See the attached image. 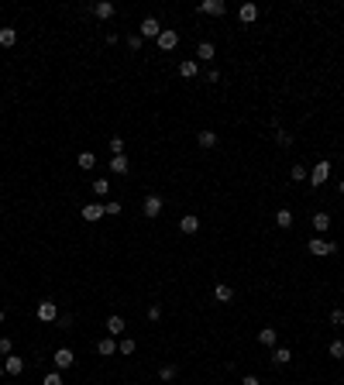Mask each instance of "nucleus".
Instances as JSON below:
<instances>
[{
    "label": "nucleus",
    "instance_id": "2f4dec72",
    "mask_svg": "<svg viewBox=\"0 0 344 385\" xmlns=\"http://www.w3.org/2000/svg\"><path fill=\"white\" fill-rule=\"evenodd\" d=\"M275 144L289 148V144H293V134H289V131H275Z\"/></svg>",
    "mask_w": 344,
    "mask_h": 385
},
{
    "label": "nucleus",
    "instance_id": "20e7f679",
    "mask_svg": "<svg viewBox=\"0 0 344 385\" xmlns=\"http://www.w3.org/2000/svg\"><path fill=\"white\" fill-rule=\"evenodd\" d=\"M200 11L210 17H220V14H227V4L224 0H200Z\"/></svg>",
    "mask_w": 344,
    "mask_h": 385
},
{
    "label": "nucleus",
    "instance_id": "9b49d317",
    "mask_svg": "<svg viewBox=\"0 0 344 385\" xmlns=\"http://www.w3.org/2000/svg\"><path fill=\"white\" fill-rule=\"evenodd\" d=\"M179 230H183V234H196V230H200V217H196V214H186L183 220H179Z\"/></svg>",
    "mask_w": 344,
    "mask_h": 385
},
{
    "label": "nucleus",
    "instance_id": "5701e85b",
    "mask_svg": "<svg viewBox=\"0 0 344 385\" xmlns=\"http://www.w3.org/2000/svg\"><path fill=\"white\" fill-rule=\"evenodd\" d=\"M14 42H17V31L14 28H0V45H4V48H11Z\"/></svg>",
    "mask_w": 344,
    "mask_h": 385
},
{
    "label": "nucleus",
    "instance_id": "a211bd4d",
    "mask_svg": "<svg viewBox=\"0 0 344 385\" xmlns=\"http://www.w3.org/2000/svg\"><path fill=\"white\" fill-rule=\"evenodd\" d=\"M97 354H103V358L117 354V341H114V337H103V341L97 344Z\"/></svg>",
    "mask_w": 344,
    "mask_h": 385
},
{
    "label": "nucleus",
    "instance_id": "e433bc0d",
    "mask_svg": "<svg viewBox=\"0 0 344 385\" xmlns=\"http://www.w3.org/2000/svg\"><path fill=\"white\" fill-rule=\"evenodd\" d=\"M128 48H131V52H141V35H131V38H128Z\"/></svg>",
    "mask_w": 344,
    "mask_h": 385
},
{
    "label": "nucleus",
    "instance_id": "c756f323",
    "mask_svg": "<svg viewBox=\"0 0 344 385\" xmlns=\"http://www.w3.org/2000/svg\"><path fill=\"white\" fill-rule=\"evenodd\" d=\"M158 378H162V382H172V378H176V365H162V368H158Z\"/></svg>",
    "mask_w": 344,
    "mask_h": 385
},
{
    "label": "nucleus",
    "instance_id": "1a4fd4ad",
    "mask_svg": "<svg viewBox=\"0 0 344 385\" xmlns=\"http://www.w3.org/2000/svg\"><path fill=\"white\" fill-rule=\"evenodd\" d=\"M107 165H110V172H114V175H128V169H131L128 155H110V162H107Z\"/></svg>",
    "mask_w": 344,
    "mask_h": 385
},
{
    "label": "nucleus",
    "instance_id": "f8f14e48",
    "mask_svg": "<svg viewBox=\"0 0 344 385\" xmlns=\"http://www.w3.org/2000/svg\"><path fill=\"white\" fill-rule=\"evenodd\" d=\"M114 4H110V0H100V4H93V14L100 17V21H107V17H114Z\"/></svg>",
    "mask_w": 344,
    "mask_h": 385
},
{
    "label": "nucleus",
    "instance_id": "f03ea898",
    "mask_svg": "<svg viewBox=\"0 0 344 385\" xmlns=\"http://www.w3.org/2000/svg\"><path fill=\"white\" fill-rule=\"evenodd\" d=\"M327 175H330V162H317L313 172H310V186H317V189H320V186L327 183Z\"/></svg>",
    "mask_w": 344,
    "mask_h": 385
},
{
    "label": "nucleus",
    "instance_id": "b1692460",
    "mask_svg": "<svg viewBox=\"0 0 344 385\" xmlns=\"http://www.w3.org/2000/svg\"><path fill=\"white\" fill-rule=\"evenodd\" d=\"M196 141H200V148H214V144H217V134H214V131H200V134H196Z\"/></svg>",
    "mask_w": 344,
    "mask_h": 385
},
{
    "label": "nucleus",
    "instance_id": "72a5a7b5",
    "mask_svg": "<svg viewBox=\"0 0 344 385\" xmlns=\"http://www.w3.org/2000/svg\"><path fill=\"white\" fill-rule=\"evenodd\" d=\"M289 175H293L296 183H303V179H306V165H293V169H289Z\"/></svg>",
    "mask_w": 344,
    "mask_h": 385
},
{
    "label": "nucleus",
    "instance_id": "cd10ccee",
    "mask_svg": "<svg viewBox=\"0 0 344 385\" xmlns=\"http://www.w3.org/2000/svg\"><path fill=\"white\" fill-rule=\"evenodd\" d=\"M117 351H121V354H134V351H138V344L131 341V337H121V344H117Z\"/></svg>",
    "mask_w": 344,
    "mask_h": 385
},
{
    "label": "nucleus",
    "instance_id": "ea45409f",
    "mask_svg": "<svg viewBox=\"0 0 344 385\" xmlns=\"http://www.w3.org/2000/svg\"><path fill=\"white\" fill-rule=\"evenodd\" d=\"M59 323H62L66 330H69V327H72V313H62V316H59Z\"/></svg>",
    "mask_w": 344,
    "mask_h": 385
},
{
    "label": "nucleus",
    "instance_id": "bb28decb",
    "mask_svg": "<svg viewBox=\"0 0 344 385\" xmlns=\"http://www.w3.org/2000/svg\"><path fill=\"white\" fill-rule=\"evenodd\" d=\"M275 224H279V227H282V230H286V227H293V214H289L286 206H282V210L275 214Z\"/></svg>",
    "mask_w": 344,
    "mask_h": 385
},
{
    "label": "nucleus",
    "instance_id": "6ab92c4d",
    "mask_svg": "<svg viewBox=\"0 0 344 385\" xmlns=\"http://www.w3.org/2000/svg\"><path fill=\"white\" fill-rule=\"evenodd\" d=\"M330 224H334V220H330V214H324V210H320V214H313V230H320V234H324V230H330Z\"/></svg>",
    "mask_w": 344,
    "mask_h": 385
},
{
    "label": "nucleus",
    "instance_id": "c9c22d12",
    "mask_svg": "<svg viewBox=\"0 0 344 385\" xmlns=\"http://www.w3.org/2000/svg\"><path fill=\"white\" fill-rule=\"evenodd\" d=\"M14 351V341L11 337H0V354H11Z\"/></svg>",
    "mask_w": 344,
    "mask_h": 385
},
{
    "label": "nucleus",
    "instance_id": "6e6552de",
    "mask_svg": "<svg viewBox=\"0 0 344 385\" xmlns=\"http://www.w3.org/2000/svg\"><path fill=\"white\" fill-rule=\"evenodd\" d=\"M158 214H162V196H155V193H152V196H145V217H148V220H155Z\"/></svg>",
    "mask_w": 344,
    "mask_h": 385
},
{
    "label": "nucleus",
    "instance_id": "7ed1b4c3",
    "mask_svg": "<svg viewBox=\"0 0 344 385\" xmlns=\"http://www.w3.org/2000/svg\"><path fill=\"white\" fill-rule=\"evenodd\" d=\"M138 35H141V38H158V35H162V24H158V17H145L141 28H138Z\"/></svg>",
    "mask_w": 344,
    "mask_h": 385
},
{
    "label": "nucleus",
    "instance_id": "a19ab883",
    "mask_svg": "<svg viewBox=\"0 0 344 385\" xmlns=\"http://www.w3.org/2000/svg\"><path fill=\"white\" fill-rule=\"evenodd\" d=\"M241 385H262V382H258L255 375H244V378H241Z\"/></svg>",
    "mask_w": 344,
    "mask_h": 385
},
{
    "label": "nucleus",
    "instance_id": "0eeeda50",
    "mask_svg": "<svg viewBox=\"0 0 344 385\" xmlns=\"http://www.w3.org/2000/svg\"><path fill=\"white\" fill-rule=\"evenodd\" d=\"M52 361H55V368H59V371H66V368H72V361H76V354H72L69 347H59Z\"/></svg>",
    "mask_w": 344,
    "mask_h": 385
},
{
    "label": "nucleus",
    "instance_id": "2eb2a0df",
    "mask_svg": "<svg viewBox=\"0 0 344 385\" xmlns=\"http://www.w3.org/2000/svg\"><path fill=\"white\" fill-rule=\"evenodd\" d=\"M289 361H293V351H289V347H272V365L282 368V365H289Z\"/></svg>",
    "mask_w": 344,
    "mask_h": 385
},
{
    "label": "nucleus",
    "instance_id": "a878e982",
    "mask_svg": "<svg viewBox=\"0 0 344 385\" xmlns=\"http://www.w3.org/2000/svg\"><path fill=\"white\" fill-rule=\"evenodd\" d=\"M93 196H110V183H107V179H97V183H93Z\"/></svg>",
    "mask_w": 344,
    "mask_h": 385
},
{
    "label": "nucleus",
    "instance_id": "aec40b11",
    "mask_svg": "<svg viewBox=\"0 0 344 385\" xmlns=\"http://www.w3.org/2000/svg\"><path fill=\"white\" fill-rule=\"evenodd\" d=\"M238 17H241L244 24H251V21L258 17V7H255V4H241V11H238Z\"/></svg>",
    "mask_w": 344,
    "mask_h": 385
},
{
    "label": "nucleus",
    "instance_id": "58836bf2",
    "mask_svg": "<svg viewBox=\"0 0 344 385\" xmlns=\"http://www.w3.org/2000/svg\"><path fill=\"white\" fill-rule=\"evenodd\" d=\"M162 316V306H148V320H158Z\"/></svg>",
    "mask_w": 344,
    "mask_h": 385
},
{
    "label": "nucleus",
    "instance_id": "393cba45",
    "mask_svg": "<svg viewBox=\"0 0 344 385\" xmlns=\"http://www.w3.org/2000/svg\"><path fill=\"white\" fill-rule=\"evenodd\" d=\"M76 162H79V169H83V172H90L93 165H97V155H93V152H83V155L76 158Z\"/></svg>",
    "mask_w": 344,
    "mask_h": 385
},
{
    "label": "nucleus",
    "instance_id": "7c9ffc66",
    "mask_svg": "<svg viewBox=\"0 0 344 385\" xmlns=\"http://www.w3.org/2000/svg\"><path fill=\"white\" fill-rule=\"evenodd\" d=\"M327 351H330V358H337V361H341V358H344V341H330Z\"/></svg>",
    "mask_w": 344,
    "mask_h": 385
},
{
    "label": "nucleus",
    "instance_id": "c85d7f7f",
    "mask_svg": "<svg viewBox=\"0 0 344 385\" xmlns=\"http://www.w3.org/2000/svg\"><path fill=\"white\" fill-rule=\"evenodd\" d=\"M110 144V155H124V138H107Z\"/></svg>",
    "mask_w": 344,
    "mask_h": 385
},
{
    "label": "nucleus",
    "instance_id": "412c9836",
    "mask_svg": "<svg viewBox=\"0 0 344 385\" xmlns=\"http://www.w3.org/2000/svg\"><path fill=\"white\" fill-rule=\"evenodd\" d=\"M196 55H200V62H210V58L217 55L214 42H200V48H196Z\"/></svg>",
    "mask_w": 344,
    "mask_h": 385
},
{
    "label": "nucleus",
    "instance_id": "9d476101",
    "mask_svg": "<svg viewBox=\"0 0 344 385\" xmlns=\"http://www.w3.org/2000/svg\"><path fill=\"white\" fill-rule=\"evenodd\" d=\"M103 327H107V334H110V337H114V341H117V337H121V334H124V316H107V323H103Z\"/></svg>",
    "mask_w": 344,
    "mask_h": 385
},
{
    "label": "nucleus",
    "instance_id": "39448f33",
    "mask_svg": "<svg viewBox=\"0 0 344 385\" xmlns=\"http://www.w3.org/2000/svg\"><path fill=\"white\" fill-rule=\"evenodd\" d=\"M55 316H59V306H55V303H52V300L38 303V320H42V323H52Z\"/></svg>",
    "mask_w": 344,
    "mask_h": 385
},
{
    "label": "nucleus",
    "instance_id": "4c0bfd02",
    "mask_svg": "<svg viewBox=\"0 0 344 385\" xmlns=\"http://www.w3.org/2000/svg\"><path fill=\"white\" fill-rule=\"evenodd\" d=\"M103 214L117 217V214H121V203H117V200H110V203H107V206H103Z\"/></svg>",
    "mask_w": 344,
    "mask_h": 385
},
{
    "label": "nucleus",
    "instance_id": "423d86ee",
    "mask_svg": "<svg viewBox=\"0 0 344 385\" xmlns=\"http://www.w3.org/2000/svg\"><path fill=\"white\" fill-rule=\"evenodd\" d=\"M330 251H334V244H330L327 238H313V241H310V255H317V258H327Z\"/></svg>",
    "mask_w": 344,
    "mask_h": 385
},
{
    "label": "nucleus",
    "instance_id": "f704fd0d",
    "mask_svg": "<svg viewBox=\"0 0 344 385\" xmlns=\"http://www.w3.org/2000/svg\"><path fill=\"white\" fill-rule=\"evenodd\" d=\"M42 385H62V375H59V371H48Z\"/></svg>",
    "mask_w": 344,
    "mask_h": 385
},
{
    "label": "nucleus",
    "instance_id": "473e14b6",
    "mask_svg": "<svg viewBox=\"0 0 344 385\" xmlns=\"http://www.w3.org/2000/svg\"><path fill=\"white\" fill-rule=\"evenodd\" d=\"M330 323H334V327H344V310H341V306L330 310Z\"/></svg>",
    "mask_w": 344,
    "mask_h": 385
},
{
    "label": "nucleus",
    "instance_id": "79ce46f5",
    "mask_svg": "<svg viewBox=\"0 0 344 385\" xmlns=\"http://www.w3.org/2000/svg\"><path fill=\"white\" fill-rule=\"evenodd\" d=\"M0 382H4V365H0Z\"/></svg>",
    "mask_w": 344,
    "mask_h": 385
},
{
    "label": "nucleus",
    "instance_id": "f257e3e1",
    "mask_svg": "<svg viewBox=\"0 0 344 385\" xmlns=\"http://www.w3.org/2000/svg\"><path fill=\"white\" fill-rule=\"evenodd\" d=\"M155 42H158V48H162V52H172V48L179 45V31H172V28H162V35H158Z\"/></svg>",
    "mask_w": 344,
    "mask_h": 385
},
{
    "label": "nucleus",
    "instance_id": "f3484780",
    "mask_svg": "<svg viewBox=\"0 0 344 385\" xmlns=\"http://www.w3.org/2000/svg\"><path fill=\"white\" fill-rule=\"evenodd\" d=\"M103 217V206L100 203H86L83 206V220H90V224H93V220H100Z\"/></svg>",
    "mask_w": 344,
    "mask_h": 385
},
{
    "label": "nucleus",
    "instance_id": "4468645a",
    "mask_svg": "<svg viewBox=\"0 0 344 385\" xmlns=\"http://www.w3.org/2000/svg\"><path fill=\"white\" fill-rule=\"evenodd\" d=\"M275 341H279L275 327H262V330H258V344H265V347H275Z\"/></svg>",
    "mask_w": 344,
    "mask_h": 385
},
{
    "label": "nucleus",
    "instance_id": "ddd939ff",
    "mask_svg": "<svg viewBox=\"0 0 344 385\" xmlns=\"http://www.w3.org/2000/svg\"><path fill=\"white\" fill-rule=\"evenodd\" d=\"M4 371H7V375H21V371H24V361L14 358V354H7L4 358Z\"/></svg>",
    "mask_w": 344,
    "mask_h": 385
},
{
    "label": "nucleus",
    "instance_id": "4be33fe9",
    "mask_svg": "<svg viewBox=\"0 0 344 385\" xmlns=\"http://www.w3.org/2000/svg\"><path fill=\"white\" fill-rule=\"evenodd\" d=\"M214 296H217V300H220V303H231V300H234V289H231V285H224V282H220V285H217V289H214Z\"/></svg>",
    "mask_w": 344,
    "mask_h": 385
},
{
    "label": "nucleus",
    "instance_id": "c03bdc74",
    "mask_svg": "<svg viewBox=\"0 0 344 385\" xmlns=\"http://www.w3.org/2000/svg\"><path fill=\"white\" fill-rule=\"evenodd\" d=\"M341 193H344V183H341Z\"/></svg>",
    "mask_w": 344,
    "mask_h": 385
},
{
    "label": "nucleus",
    "instance_id": "dca6fc26",
    "mask_svg": "<svg viewBox=\"0 0 344 385\" xmlns=\"http://www.w3.org/2000/svg\"><path fill=\"white\" fill-rule=\"evenodd\" d=\"M196 72H200V62H193V58H186V62H179V76H183V79H193Z\"/></svg>",
    "mask_w": 344,
    "mask_h": 385
},
{
    "label": "nucleus",
    "instance_id": "37998d69",
    "mask_svg": "<svg viewBox=\"0 0 344 385\" xmlns=\"http://www.w3.org/2000/svg\"><path fill=\"white\" fill-rule=\"evenodd\" d=\"M0 323H4V310H0Z\"/></svg>",
    "mask_w": 344,
    "mask_h": 385
}]
</instances>
